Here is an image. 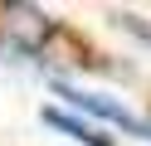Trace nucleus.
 <instances>
[{
    "label": "nucleus",
    "mask_w": 151,
    "mask_h": 146,
    "mask_svg": "<svg viewBox=\"0 0 151 146\" xmlns=\"http://www.w3.org/2000/svg\"><path fill=\"white\" fill-rule=\"evenodd\" d=\"M54 93L63 97V107L78 117H88V122H102L107 132H122V136H137V141H151V122L146 117H137L132 107H122L117 97L107 93H88V88L68 83V78H54Z\"/></svg>",
    "instance_id": "nucleus-1"
},
{
    "label": "nucleus",
    "mask_w": 151,
    "mask_h": 146,
    "mask_svg": "<svg viewBox=\"0 0 151 146\" xmlns=\"http://www.w3.org/2000/svg\"><path fill=\"white\" fill-rule=\"evenodd\" d=\"M39 122H44V127H54L59 136H73L78 146H117V136H112L107 127L88 122V117L68 112V107H44V112H39Z\"/></svg>",
    "instance_id": "nucleus-2"
},
{
    "label": "nucleus",
    "mask_w": 151,
    "mask_h": 146,
    "mask_svg": "<svg viewBox=\"0 0 151 146\" xmlns=\"http://www.w3.org/2000/svg\"><path fill=\"white\" fill-rule=\"evenodd\" d=\"M112 24H117V29H127V34L132 39H137V44H146L151 49V19H141V15H132V10H112Z\"/></svg>",
    "instance_id": "nucleus-3"
}]
</instances>
